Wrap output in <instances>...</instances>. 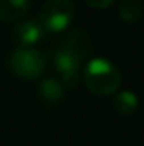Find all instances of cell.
I'll use <instances>...</instances> for the list:
<instances>
[{
    "mask_svg": "<svg viewBox=\"0 0 144 146\" xmlns=\"http://www.w3.org/2000/svg\"><path fill=\"white\" fill-rule=\"evenodd\" d=\"M81 80L88 92L98 97H108L119 92L122 75L115 63L108 58L93 56L81 68Z\"/></svg>",
    "mask_w": 144,
    "mask_h": 146,
    "instance_id": "6da1fadb",
    "label": "cell"
},
{
    "mask_svg": "<svg viewBox=\"0 0 144 146\" xmlns=\"http://www.w3.org/2000/svg\"><path fill=\"white\" fill-rule=\"evenodd\" d=\"M48 58L36 48H15L7 58V68L20 80H36L46 72Z\"/></svg>",
    "mask_w": 144,
    "mask_h": 146,
    "instance_id": "7a4b0ae2",
    "label": "cell"
},
{
    "mask_svg": "<svg viewBox=\"0 0 144 146\" xmlns=\"http://www.w3.org/2000/svg\"><path fill=\"white\" fill-rule=\"evenodd\" d=\"M76 15L73 0H46L39 10L37 21L46 34H63L70 29Z\"/></svg>",
    "mask_w": 144,
    "mask_h": 146,
    "instance_id": "3957f363",
    "label": "cell"
},
{
    "mask_svg": "<svg viewBox=\"0 0 144 146\" xmlns=\"http://www.w3.org/2000/svg\"><path fill=\"white\" fill-rule=\"evenodd\" d=\"M48 63L53 65L54 72H56V78L63 83V87L66 90H73L81 76V68H83V61L73 54L71 51H68L66 48H63L61 44H58L54 49H51L48 54Z\"/></svg>",
    "mask_w": 144,
    "mask_h": 146,
    "instance_id": "277c9868",
    "label": "cell"
},
{
    "mask_svg": "<svg viewBox=\"0 0 144 146\" xmlns=\"http://www.w3.org/2000/svg\"><path fill=\"white\" fill-rule=\"evenodd\" d=\"M48 36L37 17L19 21V24L12 31V41L17 48H34Z\"/></svg>",
    "mask_w": 144,
    "mask_h": 146,
    "instance_id": "5b68a950",
    "label": "cell"
},
{
    "mask_svg": "<svg viewBox=\"0 0 144 146\" xmlns=\"http://www.w3.org/2000/svg\"><path fill=\"white\" fill-rule=\"evenodd\" d=\"M59 44L63 48H66L68 51H71L73 54H76L83 63H85V60L92 53V37H90V34L87 31H83V29L66 31V34H65L63 41Z\"/></svg>",
    "mask_w": 144,
    "mask_h": 146,
    "instance_id": "8992f818",
    "label": "cell"
},
{
    "mask_svg": "<svg viewBox=\"0 0 144 146\" xmlns=\"http://www.w3.org/2000/svg\"><path fill=\"white\" fill-rule=\"evenodd\" d=\"M66 88L63 87V83L56 78V76H48L44 78L41 83H39V88H37V94L41 97L42 102L49 104V106H54V104H59L65 97H66Z\"/></svg>",
    "mask_w": 144,
    "mask_h": 146,
    "instance_id": "52a82bcc",
    "label": "cell"
},
{
    "mask_svg": "<svg viewBox=\"0 0 144 146\" xmlns=\"http://www.w3.org/2000/svg\"><path fill=\"white\" fill-rule=\"evenodd\" d=\"M32 0H0V21L2 22H19L22 21Z\"/></svg>",
    "mask_w": 144,
    "mask_h": 146,
    "instance_id": "ba28073f",
    "label": "cell"
},
{
    "mask_svg": "<svg viewBox=\"0 0 144 146\" xmlns=\"http://www.w3.org/2000/svg\"><path fill=\"white\" fill-rule=\"evenodd\" d=\"M137 95L131 90H120L117 94H114V100H112V109L115 110L119 115L122 117H129L134 115L137 110Z\"/></svg>",
    "mask_w": 144,
    "mask_h": 146,
    "instance_id": "9c48e42d",
    "label": "cell"
},
{
    "mask_svg": "<svg viewBox=\"0 0 144 146\" xmlns=\"http://www.w3.org/2000/svg\"><path fill=\"white\" fill-rule=\"evenodd\" d=\"M119 17L126 24H136L143 17V2L141 0H120Z\"/></svg>",
    "mask_w": 144,
    "mask_h": 146,
    "instance_id": "30bf717a",
    "label": "cell"
},
{
    "mask_svg": "<svg viewBox=\"0 0 144 146\" xmlns=\"http://www.w3.org/2000/svg\"><path fill=\"white\" fill-rule=\"evenodd\" d=\"M83 2L95 10H104V9H108L110 5L115 3V0H83Z\"/></svg>",
    "mask_w": 144,
    "mask_h": 146,
    "instance_id": "8fae6325",
    "label": "cell"
}]
</instances>
